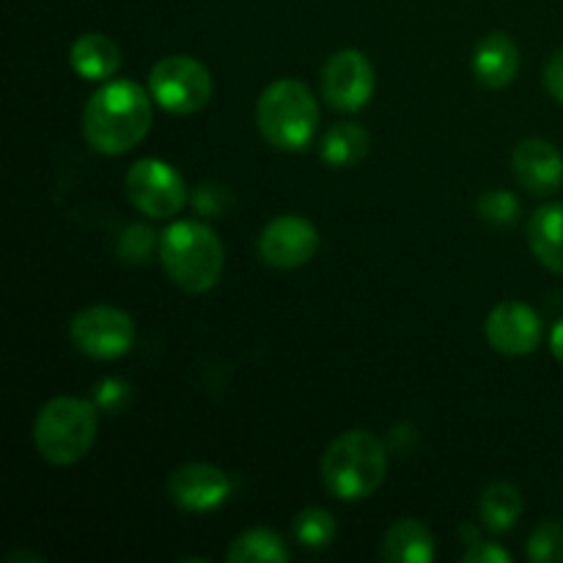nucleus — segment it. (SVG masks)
I'll list each match as a JSON object with an SVG mask.
<instances>
[{"label":"nucleus","mask_w":563,"mask_h":563,"mask_svg":"<svg viewBox=\"0 0 563 563\" xmlns=\"http://www.w3.org/2000/svg\"><path fill=\"white\" fill-rule=\"evenodd\" d=\"M152 126V99L137 82L115 80L99 88L82 110V135L99 154L135 148Z\"/></svg>","instance_id":"1"},{"label":"nucleus","mask_w":563,"mask_h":563,"mask_svg":"<svg viewBox=\"0 0 563 563\" xmlns=\"http://www.w3.org/2000/svg\"><path fill=\"white\" fill-rule=\"evenodd\" d=\"M159 262L179 289L203 295L223 273V242L209 225L179 220L159 236Z\"/></svg>","instance_id":"2"},{"label":"nucleus","mask_w":563,"mask_h":563,"mask_svg":"<svg viewBox=\"0 0 563 563\" xmlns=\"http://www.w3.org/2000/svg\"><path fill=\"white\" fill-rule=\"evenodd\" d=\"M388 454L379 438L366 429L339 434L322 460L324 487L339 500H363L383 484Z\"/></svg>","instance_id":"3"},{"label":"nucleus","mask_w":563,"mask_h":563,"mask_svg":"<svg viewBox=\"0 0 563 563\" xmlns=\"http://www.w3.org/2000/svg\"><path fill=\"white\" fill-rule=\"evenodd\" d=\"M256 124L264 141L280 152L306 148L319 124V108L311 88L295 77L269 82L258 97Z\"/></svg>","instance_id":"4"},{"label":"nucleus","mask_w":563,"mask_h":563,"mask_svg":"<svg viewBox=\"0 0 563 563\" xmlns=\"http://www.w3.org/2000/svg\"><path fill=\"white\" fill-rule=\"evenodd\" d=\"M38 454L53 465H75L97 440V410L86 399L58 396L38 410L33 423Z\"/></svg>","instance_id":"5"},{"label":"nucleus","mask_w":563,"mask_h":563,"mask_svg":"<svg viewBox=\"0 0 563 563\" xmlns=\"http://www.w3.org/2000/svg\"><path fill=\"white\" fill-rule=\"evenodd\" d=\"M154 102L176 115H190L201 110L212 97V77L201 60L190 55H165L148 75Z\"/></svg>","instance_id":"6"},{"label":"nucleus","mask_w":563,"mask_h":563,"mask_svg":"<svg viewBox=\"0 0 563 563\" xmlns=\"http://www.w3.org/2000/svg\"><path fill=\"white\" fill-rule=\"evenodd\" d=\"M71 344L88 357L110 361L130 352L135 341V324L130 313L113 306H91L71 319Z\"/></svg>","instance_id":"7"},{"label":"nucleus","mask_w":563,"mask_h":563,"mask_svg":"<svg viewBox=\"0 0 563 563\" xmlns=\"http://www.w3.org/2000/svg\"><path fill=\"white\" fill-rule=\"evenodd\" d=\"M126 196L137 212L154 220L174 218L187 201V187L181 176L163 159H137L126 170Z\"/></svg>","instance_id":"8"},{"label":"nucleus","mask_w":563,"mask_h":563,"mask_svg":"<svg viewBox=\"0 0 563 563\" xmlns=\"http://www.w3.org/2000/svg\"><path fill=\"white\" fill-rule=\"evenodd\" d=\"M322 93L335 110L355 113L374 93V66L361 49H341L324 64Z\"/></svg>","instance_id":"9"},{"label":"nucleus","mask_w":563,"mask_h":563,"mask_svg":"<svg viewBox=\"0 0 563 563\" xmlns=\"http://www.w3.org/2000/svg\"><path fill=\"white\" fill-rule=\"evenodd\" d=\"M319 247L317 225L297 214H284L264 225L258 236V256L275 269H295L311 262Z\"/></svg>","instance_id":"10"},{"label":"nucleus","mask_w":563,"mask_h":563,"mask_svg":"<svg viewBox=\"0 0 563 563\" xmlns=\"http://www.w3.org/2000/svg\"><path fill=\"white\" fill-rule=\"evenodd\" d=\"M168 495L185 511H212L231 495V478L207 462H187L168 478Z\"/></svg>","instance_id":"11"},{"label":"nucleus","mask_w":563,"mask_h":563,"mask_svg":"<svg viewBox=\"0 0 563 563\" xmlns=\"http://www.w3.org/2000/svg\"><path fill=\"white\" fill-rule=\"evenodd\" d=\"M487 341L500 355H528L542 341V319L526 302H500L487 317Z\"/></svg>","instance_id":"12"},{"label":"nucleus","mask_w":563,"mask_h":563,"mask_svg":"<svg viewBox=\"0 0 563 563\" xmlns=\"http://www.w3.org/2000/svg\"><path fill=\"white\" fill-rule=\"evenodd\" d=\"M511 165L526 190L537 192V196H550V192L563 187V157L553 143L542 141V137H528V141L517 143L515 154H511Z\"/></svg>","instance_id":"13"},{"label":"nucleus","mask_w":563,"mask_h":563,"mask_svg":"<svg viewBox=\"0 0 563 563\" xmlns=\"http://www.w3.org/2000/svg\"><path fill=\"white\" fill-rule=\"evenodd\" d=\"M473 69H476V77L484 86H511L517 71H520V49L506 33H489L478 42L476 55H473Z\"/></svg>","instance_id":"14"},{"label":"nucleus","mask_w":563,"mask_h":563,"mask_svg":"<svg viewBox=\"0 0 563 563\" xmlns=\"http://www.w3.org/2000/svg\"><path fill=\"white\" fill-rule=\"evenodd\" d=\"M69 64L86 80H108L119 71L121 49L104 33H82L69 49Z\"/></svg>","instance_id":"15"},{"label":"nucleus","mask_w":563,"mask_h":563,"mask_svg":"<svg viewBox=\"0 0 563 563\" xmlns=\"http://www.w3.org/2000/svg\"><path fill=\"white\" fill-rule=\"evenodd\" d=\"M528 242L544 267L563 273V203H548L533 212L528 223Z\"/></svg>","instance_id":"16"},{"label":"nucleus","mask_w":563,"mask_h":563,"mask_svg":"<svg viewBox=\"0 0 563 563\" xmlns=\"http://www.w3.org/2000/svg\"><path fill=\"white\" fill-rule=\"evenodd\" d=\"M383 559L390 563H432L434 539L418 520H399L388 528L383 542Z\"/></svg>","instance_id":"17"},{"label":"nucleus","mask_w":563,"mask_h":563,"mask_svg":"<svg viewBox=\"0 0 563 563\" xmlns=\"http://www.w3.org/2000/svg\"><path fill=\"white\" fill-rule=\"evenodd\" d=\"M478 515L482 522L495 533H506L517 526L522 517V495L520 489L506 482L489 484L478 500Z\"/></svg>","instance_id":"18"},{"label":"nucleus","mask_w":563,"mask_h":563,"mask_svg":"<svg viewBox=\"0 0 563 563\" xmlns=\"http://www.w3.org/2000/svg\"><path fill=\"white\" fill-rule=\"evenodd\" d=\"M289 559L284 539L269 528H251L240 533L229 548L231 563H284Z\"/></svg>","instance_id":"19"},{"label":"nucleus","mask_w":563,"mask_h":563,"mask_svg":"<svg viewBox=\"0 0 563 563\" xmlns=\"http://www.w3.org/2000/svg\"><path fill=\"white\" fill-rule=\"evenodd\" d=\"M368 132L357 124H339L324 135L322 159L333 168H346V165L361 163L368 154Z\"/></svg>","instance_id":"20"},{"label":"nucleus","mask_w":563,"mask_h":563,"mask_svg":"<svg viewBox=\"0 0 563 563\" xmlns=\"http://www.w3.org/2000/svg\"><path fill=\"white\" fill-rule=\"evenodd\" d=\"M295 537L302 548H311V550L328 548L335 537L333 515L319 509V506H311V509L300 511V515L295 517Z\"/></svg>","instance_id":"21"},{"label":"nucleus","mask_w":563,"mask_h":563,"mask_svg":"<svg viewBox=\"0 0 563 563\" xmlns=\"http://www.w3.org/2000/svg\"><path fill=\"white\" fill-rule=\"evenodd\" d=\"M528 559L537 563H559L563 561V526L561 522H542L531 533V542L526 548Z\"/></svg>","instance_id":"22"},{"label":"nucleus","mask_w":563,"mask_h":563,"mask_svg":"<svg viewBox=\"0 0 563 563\" xmlns=\"http://www.w3.org/2000/svg\"><path fill=\"white\" fill-rule=\"evenodd\" d=\"M478 214L495 225H511L520 218V203L511 192L489 190L478 198Z\"/></svg>","instance_id":"23"},{"label":"nucleus","mask_w":563,"mask_h":563,"mask_svg":"<svg viewBox=\"0 0 563 563\" xmlns=\"http://www.w3.org/2000/svg\"><path fill=\"white\" fill-rule=\"evenodd\" d=\"M121 256L124 258H135V262H143L152 251V231L146 225H132L124 236H121L119 245Z\"/></svg>","instance_id":"24"},{"label":"nucleus","mask_w":563,"mask_h":563,"mask_svg":"<svg viewBox=\"0 0 563 563\" xmlns=\"http://www.w3.org/2000/svg\"><path fill=\"white\" fill-rule=\"evenodd\" d=\"M462 561L465 563H509L511 555L506 553L504 548H498V544H489V542H471V550H467L465 555H462Z\"/></svg>","instance_id":"25"},{"label":"nucleus","mask_w":563,"mask_h":563,"mask_svg":"<svg viewBox=\"0 0 563 563\" xmlns=\"http://www.w3.org/2000/svg\"><path fill=\"white\" fill-rule=\"evenodd\" d=\"M544 86L563 104V47L555 49L544 66Z\"/></svg>","instance_id":"26"},{"label":"nucleus","mask_w":563,"mask_h":563,"mask_svg":"<svg viewBox=\"0 0 563 563\" xmlns=\"http://www.w3.org/2000/svg\"><path fill=\"white\" fill-rule=\"evenodd\" d=\"M214 198H218V190H214V187H203V190H198L196 192V198H192V203H196V209L198 212H203V214H220V203L214 201Z\"/></svg>","instance_id":"27"},{"label":"nucleus","mask_w":563,"mask_h":563,"mask_svg":"<svg viewBox=\"0 0 563 563\" xmlns=\"http://www.w3.org/2000/svg\"><path fill=\"white\" fill-rule=\"evenodd\" d=\"M550 346H553V355L563 363V319L561 322H555L553 333H550Z\"/></svg>","instance_id":"28"}]
</instances>
